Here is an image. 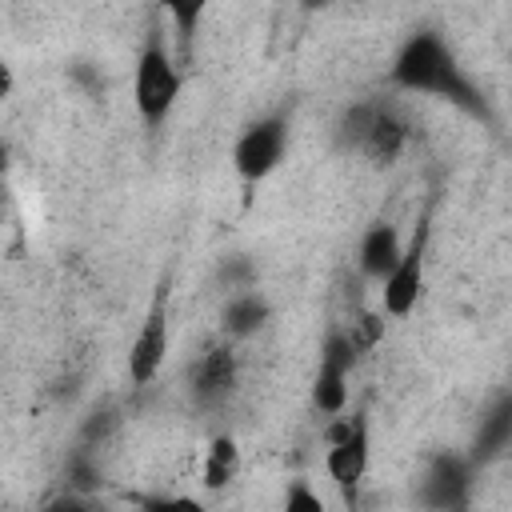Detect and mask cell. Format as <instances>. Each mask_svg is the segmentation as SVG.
<instances>
[{
	"instance_id": "1",
	"label": "cell",
	"mask_w": 512,
	"mask_h": 512,
	"mask_svg": "<svg viewBox=\"0 0 512 512\" xmlns=\"http://www.w3.org/2000/svg\"><path fill=\"white\" fill-rule=\"evenodd\" d=\"M388 80L396 88H404V92L436 96V100L460 108L464 116H472V120H480L488 128L496 124V112H492L484 88L476 80H468V72L456 64V56L444 44V36L432 32V28H420L400 44V52H396V60L388 68Z\"/></svg>"
},
{
	"instance_id": "2",
	"label": "cell",
	"mask_w": 512,
	"mask_h": 512,
	"mask_svg": "<svg viewBox=\"0 0 512 512\" xmlns=\"http://www.w3.org/2000/svg\"><path fill=\"white\" fill-rule=\"evenodd\" d=\"M180 88H184V76L168 52V44L160 36H152L140 56H136V72H132V100H136V112L148 128H160L176 100H180Z\"/></svg>"
},
{
	"instance_id": "3",
	"label": "cell",
	"mask_w": 512,
	"mask_h": 512,
	"mask_svg": "<svg viewBox=\"0 0 512 512\" xmlns=\"http://www.w3.org/2000/svg\"><path fill=\"white\" fill-rule=\"evenodd\" d=\"M428 240H432V220L428 216H420L416 220V228H412V236H408V244L400 248V256H396V264H392V272L380 280L384 288H380V304H384V312L388 316H408L416 304H420V296H424V264H428Z\"/></svg>"
},
{
	"instance_id": "4",
	"label": "cell",
	"mask_w": 512,
	"mask_h": 512,
	"mask_svg": "<svg viewBox=\"0 0 512 512\" xmlns=\"http://www.w3.org/2000/svg\"><path fill=\"white\" fill-rule=\"evenodd\" d=\"M372 460V436H368V416H344L336 424H328V452H324V472L332 476V484L344 492V500H352L356 484L364 480Z\"/></svg>"
},
{
	"instance_id": "5",
	"label": "cell",
	"mask_w": 512,
	"mask_h": 512,
	"mask_svg": "<svg viewBox=\"0 0 512 512\" xmlns=\"http://www.w3.org/2000/svg\"><path fill=\"white\" fill-rule=\"evenodd\" d=\"M284 152H288V120L284 116H260V120H252L236 136V144H232V168H236L240 180L260 184L264 176H272L280 168Z\"/></svg>"
},
{
	"instance_id": "6",
	"label": "cell",
	"mask_w": 512,
	"mask_h": 512,
	"mask_svg": "<svg viewBox=\"0 0 512 512\" xmlns=\"http://www.w3.org/2000/svg\"><path fill=\"white\" fill-rule=\"evenodd\" d=\"M472 480H476V464L468 456L440 452V456H432V464L420 480V504L440 508V512H460L472 504Z\"/></svg>"
},
{
	"instance_id": "7",
	"label": "cell",
	"mask_w": 512,
	"mask_h": 512,
	"mask_svg": "<svg viewBox=\"0 0 512 512\" xmlns=\"http://www.w3.org/2000/svg\"><path fill=\"white\" fill-rule=\"evenodd\" d=\"M164 360H168V304H164V292H160L152 300L132 348H128V380H132V388H148L160 376Z\"/></svg>"
},
{
	"instance_id": "8",
	"label": "cell",
	"mask_w": 512,
	"mask_h": 512,
	"mask_svg": "<svg viewBox=\"0 0 512 512\" xmlns=\"http://www.w3.org/2000/svg\"><path fill=\"white\" fill-rule=\"evenodd\" d=\"M240 384V360L232 344H212L192 368V400L200 408H224Z\"/></svg>"
},
{
	"instance_id": "9",
	"label": "cell",
	"mask_w": 512,
	"mask_h": 512,
	"mask_svg": "<svg viewBox=\"0 0 512 512\" xmlns=\"http://www.w3.org/2000/svg\"><path fill=\"white\" fill-rule=\"evenodd\" d=\"M412 140V128L400 112H392L388 104H372L368 112V124H364V136H360V156H368L372 164H396V156L408 148Z\"/></svg>"
},
{
	"instance_id": "10",
	"label": "cell",
	"mask_w": 512,
	"mask_h": 512,
	"mask_svg": "<svg viewBox=\"0 0 512 512\" xmlns=\"http://www.w3.org/2000/svg\"><path fill=\"white\" fill-rule=\"evenodd\" d=\"M512 444V396L500 392L496 404L480 416V428H476V440H472V452L468 460L472 464H492L496 456H504Z\"/></svg>"
},
{
	"instance_id": "11",
	"label": "cell",
	"mask_w": 512,
	"mask_h": 512,
	"mask_svg": "<svg viewBox=\"0 0 512 512\" xmlns=\"http://www.w3.org/2000/svg\"><path fill=\"white\" fill-rule=\"evenodd\" d=\"M400 248H404V240H400L396 224H388V220H376V224H372V228L360 236V248H356V264H360V272H364L368 280H384V276L392 272V264H396Z\"/></svg>"
},
{
	"instance_id": "12",
	"label": "cell",
	"mask_w": 512,
	"mask_h": 512,
	"mask_svg": "<svg viewBox=\"0 0 512 512\" xmlns=\"http://www.w3.org/2000/svg\"><path fill=\"white\" fill-rule=\"evenodd\" d=\"M268 316H272L268 300L256 288H240L236 296H228V304L220 312V324H224V332L232 340H248V336H256L268 324Z\"/></svg>"
},
{
	"instance_id": "13",
	"label": "cell",
	"mask_w": 512,
	"mask_h": 512,
	"mask_svg": "<svg viewBox=\"0 0 512 512\" xmlns=\"http://www.w3.org/2000/svg\"><path fill=\"white\" fill-rule=\"evenodd\" d=\"M348 368H336V364H324L316 368V380H312V404L320 416H340L348 408Z\"/></svg>"
},
{
	"instance_id": "14",
	"label": "cell",
	"mask_w": 512,
	"mask_h": 512,
	"mask_svg": "<svg viewBox=\"0 0 512 512\" xmlns=\"http://www.w3.org/2000/svg\"><path fill=\"white\" fill-rule=\"evenodd\" d=\"M240 472V448L232 436H212L208 444V456H204V488L208 492H220L236 480Z\"/></svg>"
},
{
	"instance_id": "15",
	"label": "cell",
	"mask_w": 512,
	"mask_h": 512,
	"mask_svg": "<svg viewBox=\"0 0 512 512\" xmlns=\"http://www.w3.org/2000/svg\"><path fill=\"white\" fill-rule=\"evenodd\" d=\"M64 488H72V492H80V496H96V488H100V464H96V456H92L88 448H80V452L68 456Z\"/></svg>"
},
{
	"instance_id": "16",
	"label": "cell",
	"mask_w": 512,
	"mask_h": 512,
	"mask_svg": "<svg viewBox=\"0 0 512 512\" xmlns=\"http://www.w3.org/2000/svg\"><path fill=\"white\" fill-rule=\"evenodd\" d=\"M160 8L168 12V20H172L176 36L188 44V40H192V32L200 28L204 12H208V0H160Z\"/></svg>"
},
{
	"instance_id": "17",
	"label": "cell",
	"mask_w": 512,
	"mask_h": 512,
	"mask_svg": "<svg viewBox=\"0 0 512 512\" xmlns=\"http://www.w3.org/2000/svg\"><path fill=\"white\" fill-rule=\"evenodd\" d=\"M320 360L352 372V368H356V360H360V352H356V344H352V336H348L344 328H332V332L324 336V344H320Z\"/></svg>"
},
{
	"instance_id": "18",
	"label": "cell",
	"mask_w": 512,
	"mask_h": 512,
	"mask_svg": "<svg viewBox=\"0 0 512 512\" xmlns=\"http://www.w3.org/2000/svg\"><path fill=\"white\" fill-rule=\"evenodd\" d=\"M348 336H352L356 352H368V348H376V344H380V336H384V316H376V312H360V316L352 320Z\"/></svg>"
},
{
	"instance_id": "19",
	"label": "cell",
	"mask_w": 512,
	"mask_h": 512,
	"mask_svg": "<svg viewBox=\"0 0 512 512\" xmlns=\"http://www.w3.org/2000/svg\"><path fill=\"white\" fill-rule=\"evenodd\" d=\"M120 424V416L112 412V408H104V412H92L88 420H84V448H92V444H100V440H108V432Z\"/></svg>"
},
{
	"instance_id": "20",
	"label": "cell",
	"mask_w": 512,
	"mask_h": 512,
	"mask_svg": "<svg viewBox=\"0 0 512 512\" xmlns=\"http://www.w3.org/2000/svg\"><path fill=\"white\" fill-rule=\"evenodd\" d=\"M284 508H288V512H296V508H308V512H324V500H320V492H312L304 480H296V484L284 492Z\"/></svg>"
},
{
	"instance_id": "21",
	"label": "cell",
	"mask_w": 512,
	"mask_h": 512,
	"mask_svg": "<svg viewBox=\"0 0 512 512\" xmlns=\"http://www.w3.org/2000/svg\"><path fill=\"white\" fill-rule=\"evenodd\" d=\"M12 92V72H8V64L0 60V96H8Z\"/></svg>"
},
{
	"instance_id": "22",
	"label": "cell",
	"mask_w": 512,
	"mask_h": 512,
	"mask_svg": "<svg viewBox=\"0 0 512 512\" xmlns=\"http://www.w3.org/2000/svg\"><path fill=\"white\" fill-rule=\"evenodd\" d=\"M4 172H8V144L0 140V180H4Z\"/></svg>"
},
{
	"instance_id": "23",
	"label": "cell",
	"mask_w": 512,
	"mask_h": 512,
	"mask_svg": "<svg viewBox=\"0 0 512 512\" xmlns=\"http://www.w3.org/2000/svg\"><path fill=\"white\" fill-rule=\"evenodd\" d=\"M304 4H308V8H320V4H328V0H304Z\"/></svg>"
}]
</instances>
